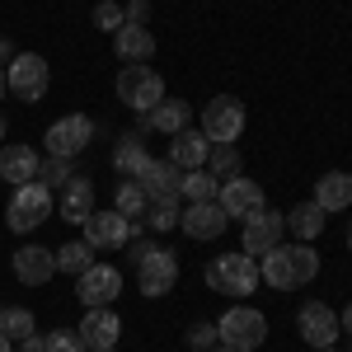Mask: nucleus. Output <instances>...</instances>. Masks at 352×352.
Instances as JSON below:
<instances>
[{
  "label": "nucleus",
  "instance_id": "f257e3e1",
  "mask_svg": "<svg viewBox=\"0 0 352 352\" xmlns=\"http://www.w3.org/2000/svg\"><path fill=\"white\" fill-rule=\"evenodd\" d=\"M320 277V254L310 249V244H277L263 254V263H258V282H268L272 292H292V287H305V282H315Z\"/></svg>",
  "mask_w": 352,
  "mask_h": 352
},
{
  "label": "nucleus",
  "instance_id": "f03ea898",
  "mask_svg": "<svg viewBox=\"0 0 352 352\" xmlns=\"http://www.w3.org/2000/svg\"><path fill=\"white\" fill-rule=\"evenodd\" d=\"M132 244V268H136V282H141V292L146 296H169L174 292V282H179V258H174V249H164V244H151V240H127Z\"/></svg>",
  "mask_w": 352,
  "mask_h": 352
},
{
  "label": "nucleus",
  "instance_id": "7ed1b4c3",
  "mask_svg": "<svg viewBox=\"0 0 352 352\" xmlns=\"http://www.w3.org/2000/svg\"><path fill=\"white\" fill-rule=\"evenodd\" d=\"M207 287L221 292V296H254L258 292V258L249 254H221L207 263Z\"/></svg>",
  "mask_w": 352,
  "mask_h": 352
},
{
  "label": "nucleus",
  "instance_id": "20e7f679",
  "mask_svg": "<svg viewBox=\"0 0 352 352\" xmlns=\"http://www.w3.org/2000/svg\"><path fill=\"white\" fill-rule=\"evenodd\" d=\"M217 338L235 352H254V348H263V338H268V320L254 305H230L217 320Z\"/></svg>",
  "mask_w": 352,
  "mask_h": 352
},
{
  "label": "nucleus",
  "instance_id": "39448f33",
  "mask_svg": "<svg viewBox=\"0 0 352 352\" xmlns=\"http://www.w3.org/2000/svg\"><path fill=\"white\" fill-rule=\"evenodd\" d=\"M47 217H52V188H43L38 179H33V184H19L14 197H10V207H5V221H10L14 235L38 230Z\"/></svg>",
  "mask_w": 352,
  "mask_h": 352
},
{
  "label": "nucleus",
  "instance_id": "423d86ee",
  "mask_svg": "<svg viewBox=\"0 0 352 352\" xmlns=\"http://www.w3.org/2000/svg\"><path fill=\"white\" fill-rule=\"evenodd\" d=\"M118 99L127 104L132 113H151L155 104L164 99V80L160 71H151L146 61H136V66H122L118 71Z\"/></svg>",
  "mask_w": 352,
  "mask_h": 352
},
{
  "label": "nucleus",
  "instance_id": "0eeeda50",
  "mask_svg": "<svg viewBox=\"0 0 352 352\" xmlns=\"http://www.w3.org/2000/svg\"><path fill=\"white\" fill-rule=\"evenodd\" d=\"M197 132L207 136L212 146H235L244 132V104L230 99V94H217L212 104H202V127Z\"/></svg>",
  "mask_w": 352,
  "mask_h": 352
},
{
  "label": "nucleus",
  "instance_id": "6e6552de",
  "mask_svg": "<svg viewBox=\"0 0 352 352\" xmlns=\"http://www.w3.org/2000/svg\"><path fill=\"white\" fill-rule=\"evenodd\" d=\"M5 85H10V94H19L24 104H38V99L47 94V85H52V71H47V61L38 52H14V61L5 66Z\"/></svg>",
  "mask_w": 352,
  "mask_h": 352
},
{
  "label": "nucleus",
  "instance_id": "1a4fd4ad",
  "mask_svg": "<svg viewBox=\"0 0 352 352\" xmlns=\"http://www.w3.org/2000/svg\"><path fill=\"white\" fill-rule=\"evenodd\" d=\"M89 141H94V122H89L85 113H66V118H56L52 127H47V136H43L47 155H56V160H76Z\"/></svg>",
  "mask_w": 352,
  "mask_h": 352
},
{
  "label": "nucleus",
  "instance_id": "9d476101",
  "mask_svg": "<svg viewBox=\"0 0 352 352\" xmlns=\"http://www.w3.org/2000/svg\"><path fill=\"white\" fill-rule=\"evenodd\" d=\"M282 235H287V212L258 207L254 217H244V254L249 258H263L268 249H277Z\"/></svg>",
  "mask_w": 352,
  "mask_h": 352
},
{
  "label": "nucleus",
  "instance_id": "9b49d317",
  "mask_svg": "<svg viewBox=\"0 0 352 352\" xmlns=\"http://www.w3.org/2000/svg\"><path fill=\"white\" fill-rule=\"evenodd\" d=\"M296 329H300V338L310 343V348H333L338 343V310L333 305H324V300H305L296 310Z\"/></svg>",
  "mask_w": 352,
  "mask_h": 352
},
{
  "label": "nucleus",
  "instance_id": "f8f14e48",
  "mask_svg": "<svg viewBox=\"0 0 352 352\" xmlns=\"http://www.w3.org/2000/svg\"><path fill=\"white\" fill-rule=\"evenodd\" d=\"M136 184L146 188V202H179L184 197V169L169 160H146Z\"/></svg>",
  "mask_w": 352,
  "mask_h": 352
},
{
  "label": "nucleus",
  "instance_id": "ddd939ff",
  "mask_svg": "<svg viewBox=\"0 0 352 352\" xmlns=\"http://www.w3.org/2000/svg\"><path fill=\"white\" fill-rule=\"evenodd\" d=\"M122 292V272L109 268V263H89L80 272V287H76V296L85 300V310H94V305H113Z\"/></svg>",
  "mask_w": 352,
  "mask_h": 352
},
{
  "label": "nucleus",
  "instance_id": "4468645a",
  "mask_svg": "<svg viewBox=\"0 0 352 352\" xmlns=\"http://www.w3.org/2000/svg\"><path fill=\"white\" fill-rule=\"evenodd\" d=\"M132 240V221L122 217V212H89L85 221V244L89 249H122V244Z\"/></svg>",
  "mask_w": 352,
  "mask_h": 352
},
{
  "label": "nucleus",
  "instance_id": "2eb2a0df",
  "mask_svg": "<svg viewBox=\"0 0 352 352\" xmlns=\"http://www.w3.org/2000/svg\"><path fill=\"white\" fill-rule=\"evenodd\" d=\"M217 202H221V212H226V217H230V221H235V217L244 221V217H254L258 207H268V202H263V188H258L254 179H240V174L221 184Z\"/></svg>",
  "mask_w": 352,
  "mask_h": 352
},
{
  "label": "nucleus",
  "instance_id": "dca6fc26",
  "mask_svg": "<svg viewBox=\"0 0 352 352\" xmlns=\"http://www.w3.org/2000/svg\"><path fill=\"white\" fill-rule=\"evenodd\" d=\"M226 221L230 217L221 212V202H188L179 217V230L188 240H217V235H226Z\"/></svg>",
  "mask_w": 352,
  "mask_h": 352
},
{
  "label": "nucleus",
  "instance_id": "f3484780",
  "mask_svg": "<svg viewBox=\"0 0 352 352\" xmlns=\"http://www.w3.org/2000/svg\"><path fill=\"white\" fill-rule=\"evenodd\" d=\"M118 333H122V320H118L113 305H94V310H85V320H80L85 348H118Z\"/></svg>",
  "mask_w": 352,
  "mask_h": 352
},
{
  "label": "nucleus",
  "instance_id": "a211bd4d",
  "mask_svg": "<svg viewBox=\"0 0 352 352\" xmlns=\"http://www.w3.org/2000/svg\"><path fill=\"white\" fill-rule=\"evenodd\" d=\"M52 272H56V254H52V249H43V244H24V249H14V277H19L24 287H43Z\"/></svg>",
  "mask_w": 352,
  "mask_h": 352
},
{
  "label": "nucleus",
  "instance_id": "6ab92c4d",
  "mask_svg": "<svg viewBox=\"0 0 352 352\" xmlns=\"http://www.w3.org/2000/svg\"><path fill=\"white\" fill-rule=\"evenodd\" d=\"M113 52L122 56V66H136V61H151L155 56V33L146 24H122L113 33Z\"/></svg>",
  "mask_w": 352,
  "mask_h": 352
},
{
  "label": "nucleus",
  "instance_id": "aec40b11",
  "mask_svg": "<svg viewBox=\"0 0 352 352\" xmlns=\"http://www.w3.org/2000/svg\"><path fill=\"white\" fill-rule=\"evenodd\" d=\"M207 151H212V141L202 132H192V127H184V132L169 136V155H164V160L179 164V169L188 174V169H202V164H207Z\"/></svg>",
  "mask_w": 352,
  "mask_h": 352
},
{
  "label": "nucleus",
  "instance_id": "412c9836",
  "mask_svg": "<svg viewBox=\"0 0 352 352\" xmlns=\"http://www.w3.org/2000/svg\"><path fill=\"white\" fill-rule=\"evenodd\" d=\"M89 212H94V184L76 174V179L61 188V197H56V217L71 221V226H85V221H89Z\"/></svg>",
  "mask_w": 352,
  "mask_h": 352
},
{
  "label": "nucleus",
  "instance_id": "4be33fe9",
  "mask_svg": "<svg viewBox=\"0 0 352 352\" xmlns=\"http://www.w3.org/2000/svg\"><path fill=\"white\" fill-rule=\"evenodd\" d=\"M0 179L14 184V188L19 184H33L38 179V151L33 146H19V141L14 146H0Z\"/></svg>",
  "mask_w": 352,
  "mask_h": 352
},
{
  "label": "nucleus",
  "instance_id": "5701e85b",
  "mask_svg": "<svg viewBox=\"0 0 352 352\" xmlns=\"http://www.w3.org/2000/svg\"><path fill=\"white\" fill-rule=\"evenodd\" d=\"M315 202H320L324 212H343V207H352V174L329 169L324 179H315Z\"/></svg>",
  "mask_w": 352,
  "mask_h": 352
},
{
  "label": "nucleus",
  "instance_id": "b1692460",
  "mask_svg": "<svg viewBox=\"0 0 352 352\" xmlns=\"http://www.w3.org/2000/svg\"><path fill=\"white\" fill-rule=\"evenodd\" d=\"M146 160H151V151H146V141H141V132L118 136V146H113V169H118L122 179H136V174L146 169Z\"/></svg>",
  "mask_w": 352,
  "mask_h": 352
},
{
  "label": "nucleus",
  "instance_id": "393cba45",
  "mask_svg": "<svg viewBox=\"0 0 352 352\" xmlns=\"http://www.w3.org/2000/svg\"><path fill=\"white\" fill-rule=\"evenodd\" d=\"M324 217H329V212L315 202V197H310V202H296V207L287 212V230H292L300 244H310L320 230H324Z\"/></svg>",
  "mask_w": 352,
  "mask_h": 352
},
{
  "label": "nucleus",
  "instance_id": "a878e982",
  "mask_svg": "<svg viewBox=\"0 0 352 352\" xmlns=\"http://www.w3.org/2000/svg\"><path fill=\"white\" fill-rule=\"evenodd\" d=\"M184 127H188V99H160L151 109V132L174 136V132H184Z\"/></svg>",
  "mask_w": 352,
  "mask_h": 352
},
{
  "label": "nucleus",
  "instance_id": "bb28decb",
  "mask_svg": "<svg viewBox=\"0 0 352 352\" xmlns=\"http://www.w3.org/2000/svg\"><path fill=\"white\" fill-rule=\"evenodd\" d=\"M146 188L136 184V179H122L118 184V192H113V212H122L127 221H146Z\"/></svg>",
  "mask_w": 352,
  "mask_h": 352
},
{
  "label": "nucleus",
  "instance_id": "cd10ccee",
  "mask_svg": "<svg viewBox=\"0 0 352 352\" xmlns=\"http://www.w3.org/2000/svg\"><path fill=\"white\" fill-rule=\"evenodd\" d=\"M0 333H5L10 343H24L28 333H38L33 310H24V305H0Z\"/></svg>",
  "mask_w": 352,
  "mask_h": 352
},
{
  "label": "nucleus",
  "instance_id": "c85d7f7f",
  "mask_svg": "<svg viewBox=\"0 0 352 352\" xmlns=\"http://www.w3.org/2000/svg\"><path fill=\"white\" fill-rule=\"evenodd\" d=\"M52 254H56V272H71V277H80L94 263V249L85 240H71V244H61V249H52Z\"/></svg>",
  "mask_w": 352,
  "mask_h": 352
},
{
  "label": "nucleus",
  "instance_id": "c756f323",
  "mask_svg": "<svg viewBox=\"0 0 352 352\" xmlns=\"http://www.w3.org/2000/svg\"><path fill=\"white\" fill-rule=\"evenodd\" d=\"M217 192H221L217 174H207V169H188L184 174V197L188 202H217Z\"/></svg>",
  "mask_w": 352,
  "mask_h": 352
},
{
  "label": "nucleus",
  "instance_id": "7c9ffc66",
  "mask_svg": "<svg viewBox=\"0 0 352 352\" xmlns=\"http://www.w3.org/2000/svg\"><path fill=\"white\" fill-rule=\"evenodd\" d=\"M202 169H207V174H217L221 184H226V179H235V174H240V151H235V146H212Z\"/></svg>",
  "mask_w": 352,
  "mask_h": 352
},
{
  "label": "nucleus",
  "instance_id": "2f4dec72",
  "mask_svg": "<svg viewBox=\"0 0 352 352\" xmlns=\"http://www.w3.org/2000/svg\"><path fill=\"white\" fill-rule=\"evenodd\" d=\"M71 179H76V164H71V160H56V155H47V160L38 164V184H43V188H56V192H61Z\"/></svg>",
  "mask_w": 352,
  "mask_h": 352
},
{
  "label": "nucleus",
  "instance_id": "473e14b6",
  "mask_svg": "<svg viewBox=\"0 0 352 352\" xmlns=\"http://www.w3.org/2000/svg\"><path fill=\"white\" fill-rule=\"evenodd\" d=\"M179 217H184L179 202H151L146 207V226L151 230H179Z\"/></svg>",
  "mask_w": 352,
  "mask_h": 352
},
{
  "label": "nucleus",
  "instance_id": "72a5a7b5",
  "mask_svg": "<svg viewBox=\"0 0 352 352\" xmlns=\"http://www.w3.org/2000/svg\"><path fill=\"white\" fill-rule=\"evenodd\" d=\"M122 24H127V10H122L118 0H99V5H94V28H104V33H118Z\"/></svg>",
  "mask_w": 352,
  "mask_h": 352
},
{
  "label": "nucleus",
  "instance_id": "f704fd0d",
  "mask_svg": "<svg viewBox=\"0 0 352 352\" xmlns=\"http://www.w3.org/2000/svg\"><path fill=\"white\" fill-rule=\"evenodd\" d=\"M47 352H89L80 338V329H52L47 333Z\"/></svg>",
  "mask_w": 352,
  "mask_h": 352
},
{
  "label": "nucleus",
  "instance_id": "c9c22d12",
  "mask_svg": "<svg viewBox=\"0 0 352 352\" xmlns=\"http://www.w3.org/2000/svg\"><path fill=\"white\" fill-rule=\"evenodd\" d=\"M221 338H217V324H207V320H197V324L188 329V348L192 352H212Z\"/></svg>",
  "mask_w": 352,
  "mask_h": 352
},
{
  "label": "nucleus",
  "instance_id": "e433bc0d",
  "mask_svg": "<svg viewBox=\"0 0 352 352\" xmlns=\"http://www.w3.org/2000/svg\"><path fill=\"white\" fill-rule=\"evenodd\" d=\"M122 10H127V24H146L151 19V0H127Z\"/></svg>",
  "mask_w": 352,
  "mask_h": 352
},
{
  "label": "nucleus",
  "instance_id": "4c0bfd02",
  "mask_svg": "<svg viewBox=\"0 0 352 352\" xmlns=\"http://www.w3.org/2000/svg\"><path fill=\"white\" fill-rule=\"evenodd\" d=\"M19 352H47V338H38V333H28L24 343H19Z\"/></svg>",
  "mask_w": 352,
  "mask_h": 352
},
{
  "label": "nucleus",
  "instance_id": "58836bf2",
  "mask_svg": "<svg viewBox=\"0 0 352 352\" xmlns=\"http://www.w3.org/2000/svg\"><path fill=\"white\" fill-rule=\"evenodd\" d=\"M0 61H5V66L14 61V43H10V38H0Z\"/></svg>",
  "mask_w": 352,
  "mask_h": 352
},
{
  "label": "nucleus",
  "instance_id": "ea45409f",
  "mask_svg": "<svg viewBox=\"0 0 352 352\" xmlns=\"http://www.w3.org/2000/svg\"><path fill=\"white\" fill-rule=\"evenodd\" d=\"M338 324H343V333H348V338H352V300H348V305H343V320H338Z\"/></svg>",
  "mask_w": 352,
  "mask_h": 352
},
{
  "label": "nucleus",
  "instance_id": "a19ab883",
  "mask_svg": "<svg viewBox=\"0 0 352 352\" xmlns=\"http://www.w3.org/2000/svg\"><path fill=\"white\" fill-rule=\"evenodd\" d=\"M0 352H14V348H10V338H5V333H0Z\"/></svg>",
  "mask_w": 352,
  "mask_h": 352
},
{
  "label": "nucleus",
  "instance_id": "79ce46f5",
  "mask_svg": "<svg viewBox=\"0 0 352 352\" xmlns=\"http://www.w3.org/2000/svg\"><path fill=\"white\" fill-rule=\"evenodd\" d=\"M5 94H10V85H5V76H0V99H5Z\"/></svg>",
  "mask_w": 352,
  "mask_h": 352
},
{
  "label": "nucleus",
  "instance_id": "37998d69",
  "mask_svg": "<svg viewBox=\"0 0 352 352\" xmlns=\"http://www.w3.org/2000/svg\"><path fill=\"white\" fill-rule=\"evenodd\" d=\"M212 352H235V348H226V343H217V348H212Z\"/></svg>",
  "mask_w": 352,
  "mask_h": 352
},
{
  "label": "nucleus",
  "instance_id": "c03bdc74",
  "mask_svg": "<svg viewBox=\"0 0 352 352\" xmlns=\"http://www.w3.org/2000/svg\"><path fill=\"white\" fill-rule=\"evenodd\" d=\"M89 352H118V348H89Z\"/></svg>",
  "mask_w": 352,
  "mask_h": 352
},
{
  "label": "nucleus",
  "instance_id": "a18cd8bd",
  "mask_svg": "<svg viewBox=\"0 0 352 352\" xmlns=\"http://www.w3.org/2000/svg\"><path fill=\"white\" fill-rule=\"evenodd\" d=\"M0 141H5V118H0Z\"/></svg>",
  "mask_w": 352,
  "mask_h": 352
},
{
  "label": "nucleus",
  "instance_id": "49530a36",
  "mask_svg": "<svg viewBox=\"0 0 352 352\" xmlns=\"http://www.w3.org/2000/svg\"><path fill=\"white\" fill-rule=\"evenodd\" d=\"M348 249H352V226H348Z\"/></svg>",
  "mask_w": 352,
  "mask_h": 352
},
{
  "label": "nucleus",
  "instance_id": "de8ad7c7",
  "mask_svg": "<svg viewBox=\"0 0 352 352\" xmlns=\"http://www.w3.org/2000/svg\"><path fill=\"white\" fill-rule=\"evenodd\" d=\"M315 352H338V348H315Z\"/></svg>",
  "mask_w": 352,
  "mask_h": 352
},
{
  "label": "nucleus",
  "instance_id": "09e8293b",
  "mask_svg": "<svg viewBox=\"0 0 352 352\" xmlns=\"http://www.w3.org/2000/svg\"><path fill=\"white\" fill-rule=\"evenodd\" d=\"M343 352H352V338H348V348H343Z\"/></svg>",
  "mask_w": 352,
  "mask_h": 352
}]
</instances>
